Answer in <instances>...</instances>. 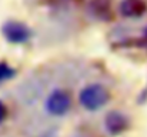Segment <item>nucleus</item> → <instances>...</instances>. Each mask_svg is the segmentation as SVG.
<instances>
[{"mask_svg": "<svg viewBox=\"0 0 147 137\" xmlns=\"http://www.w3.org/2000/svg\"><path fill=\"white\" fill-rule=\"evenodd\" d=\"M110 100V91L103 84L92 83L83 87L79 93V103L87 111H97L103 109Z\"/></svg>", "mask_w": 147, "mask_h": 137, "instance_id": "f257e3e1", "label": "nucleus"}, {"mask_svg": "<svg viewBox=\"0 0 147 137\" xmlns=\"http://www.w3.org/2000/svg\"><path fill=\"white\" fill-rule=\"evenodd\" d=\"M14 74H16V72L9 63L0 61V83H4V82L13 79Z\"/></svg>", "mask_w": 147, "mask_h": 137, "instance_id": "0eeeda50", "label": "nucleus"}, {"mask_svg": "<svg viewBox=\"0 0 147 137\" xmlns=\"http://www.w3.org/2000/svg\"><path fill=\"white\" fill-rule=\"evenodd\" d=\"M6 116H7V109H6V106H4V103L0 100V124L4 121V119H6Z\"/></svg>", "mask_w": 147, "mask_h": 137, "instance_id": "6e6552de", "label": "nucleus"}, {"mask_svg": "<svg viewBox=\"0 0 147 137\" xmlns=\"http://www.w3.org/2000/svg\"><path fill=\"white\" fill-rule=\"evenodd\" d=\"M119 10L121 16L129 19L142 17L147 11V3L146 0H121Z\"/></svg>", "mask_w": 147, "mask_h": 137, "instance_id": "39448f33", "label": "nucleus"}, {"mask_svg": "<svg viewBox=\"0 0 147 137\" xmlns=\"http://www.w3.org/2000/svg\"><path fill=\"white\" fill-rule=\"evenodd\" d=\"M71 104L73 101L69 91L64 89H54L49 93L45 101V109L47 114L53 117H64L66 114H69Z\"/></svg>", "mask_w": 147, "mask_h": 137, "instance_id": "f03ea898", "label": "nucleus"}, {"mask_svg": "<svg viewBox=\"0 0 147 137\" xmlns=\"http://www.w3.org/2000/svg\"><path fill=\"white\" fill-rule=\"evenodd\" d=\"M146 37H147V29H146Z\"/></svg>", "mask_w": 147, "mask_h": 137, "instance_id": "1a4fd4ad", "label": "nucleus"}, {"mask_svg": "<svg viewBox=\"0 0 147 137\" xmlns=\"http://www.w3.org/2000/svg\"><path fill=\"white\" fill-rule=\"evenodd\" d=\"M104 126H106V130L109 134L117 136L129 127V120L123 113L114 110V111L107 113V116L104 119Z\"/></svg>", "mask_w": 147, "mask_h": 137, "instance_id": "20e7f679", "label": "nucleus"}, {"mask_svg": "<svg viewBox=\"0 0 147 137\" xmlns=\"http://www.w3.org/2000/svg\"><path fill=\"white\" fill-rule=\"evenodd\" d=\"M3 37L11 45H24L32 39V30L22 22L7 20L1 26Z\"/></svg>", "mask_w": 147, "mask_h": 137, "instance_id": "7ed1b4c3", "label": "nucleus"}, {"mask_svg": "<svg viewBox=\"0 0 147 137\" xmlns=\"http://www.w3.org/2000/svg\"><path fill=\"white\" fill-rule=\"evenodd\" d=\"M87 10L94 19L101 22H107L113 17L110 0H90L87 3Z\"/></svg>", "mask_w": 147, "mask_h": 137, "instance_id": "423d86ee", "label": "nucleus"}]
</instances>
